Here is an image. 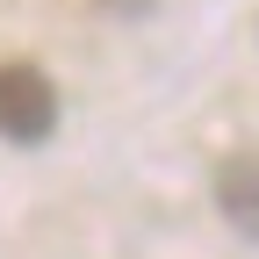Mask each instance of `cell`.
I'll use <instances>...</instances> for the list:
<instances>
[{
  "instance_id": "cell-1",
  "label": "cell",
  "mask_w": 259,
  "mask_h": 259,
  "mask_svg": "<svg viewBox=\"0 0 259 259\" xmlns=\"http://www.w3.org/2000/svg\"><path fill=\"white\" fill-rule=\"evenodd\" d=\"M58 130V87L44 65L8 58L0 65V144H44Z\"/></svg>"
},
{
  "instance_id": "cell-2",
  "label": "cell",
  "mask_w": 259,
  "mask_h": 259,
  "mask_svg": "<svg viewBox=\"0 0 259 259\" xmlns=\"http://www.w3.org/2000/svg\"><path fill=\"white\" fill-rule=\"evenodd\" d=\"M216 216L245 245H259V151H231L216 166Z\"/></svg>"
}]
</instances>
